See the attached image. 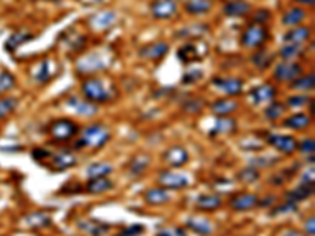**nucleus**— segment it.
<instances>
[{"instance_id": "nucleus-1", "label": "nucleus", "mask_w": 315, "mask_h": 236, "mask_svg": "<svg viewBox=\"0 0 315 236\" xmlns=\"http://www.w3.org/2000/svg\"><path fill=\"white\" fill-rule=\"evenodd\" d=\"M82 96L93 104H106L111 102L117 96V89L111 81L101 77H87L80 84Z\"/></svg>"}, {"instance_id": "nucleus-2", "label": "nucleus", "mask_w": 315, "mask_h": 236, "mask_svg": "<svg viewBox=\"0 0 315 236\" xmlns=\"http://www.w3.org/2000/svg\"><path fill=\"white\" fill-rule=\"evenodd\" d=\"M268 40H269V32L265 25L251 22L248 27L241 32L240 45L246 49H260V47H265Z\"/></svg>"}, {"instance_id": "nucleus-3", "label": "nucleus", "mask_w": 315, "mask_h": 236, "mask_svg": "<svg viewBox=\"0 0 315 236\" xmlns=\"http://www.w3.org/2000/svg\"><path fill=\"white\" fill-rule=\"evenodd\" d=\"M80 141L84 142V146L93 148V150H100V148H103L111 141V131H109V128L101 123L88 125L82 129Z\"/></svg>"}, {"instance_id": "nucleus-4", "label": "nucleus", "mask_w": 315, "mask_h": 236, "mask_svg": "<svg viewBox=\"0 0 315 236\" xmlns=\"http://www.w3.org/2000/svg\"><path fill=\"white\" fill-rule=\"evenodd\" d=\"M109 57L106 54H101V52H92L85 57H82L77 62V71L82 74H93V73H100L104 71V69L109 66Z\"/></svg>"}, {"instance_id": "nucleus-5", "label": "nucleus", "mask_w": 315, "mask_h": 236, "mask_svg": "<svg viewBox=\"0 0 315 236\" xmlns=\"http://www.w3.org/2000/svg\"><path fill=\"white\" fill-rule=\"evenodd\" d=\"M304 74L303 65L298 62H279L274 65L273 69V79L279 84H290L296 77Z\"/></svg>"}, {"instance_id": "nucleus-6", "label": "nucleus", "mask_w": 315, "mask_h": 236, "mask_svg": "<svg viewBox=\"0 0 315 236\" xmlns=\"http://www.w3.org/2000/svg\"><path fill=\"white\" fill-rule=\"evenodd\" d=\"M49 133H51L54 141H57V142H66V141H71V139L77 136L79 126L74 123L73 120H69V118H60V120H56L51 125Z\"/></svg>"}, {"instance_id": "nucleus-7", "label": "nucleus", "mask_w": 315, "mask_h": 236, "mask_svg": "<svg viewBox=\"0 0 315 236\" xmlns=\"http://www.w3.org/2000/svg\"><path fill=\"white\" fill-rule=\"evenodd\" d=\"M211 85L218 92L226 94L227 98L240 96L243 93V87H245L240 77H213Z\"/></svg>"}, {"instance_id": "nucleus-8", "label": "nucleus", "mask_w": 315, "mask_h": 236, "mask_svg": "<svg viewBox=\"0 0 315 236\" xmlns=\"http://www.w3.org/2000/svg\"><path fill=\"white\" fill-rule=\"evenodd\" d=\"M137 54L142 60H147V62H161L169 54V45L164 41H153L148 45H143L137 50Z\"/></svg>"}, {"instance_id": "nucleus-9", "label": "nucleus", "mask_w": 315, "mask_h": 236, "mask_svg": "<svg viewBox=\"0 0 315 236\" xmlns=\"http://www.w3.org/2000/svg\"><path fill=\"white\" fill-rule=\"evenodd\" d=\"M151 16L158 21H167L178 13L177 0H153L150 5Z\"/></svg>"}, {"instance_id": "nucleus-10", "label": "nucleus", "mask_w": 315, "mask_h": 236, "mask_svg": "<svg viewBox=\"0 0 315 236\" xmlns=\"http://www.w3.org/2000/svg\"><path fill=\"white\" fill-rule=\"evenodd\" d=\"M276 93H277L276 87L271 82H265V84L254 87V89H251L248 93V98L254 106H260V104L274 101Z\"/></svg>"}, {"instance_id": "nucleus-11", "label": "nucleus", "mask_w": 315, "mask_h": 236, "mask_svg": "<svg viewBox=\"0 0 315 236\" xmlns=\"http://www.w3.org/2000/svg\"><path fill=\"white\" fill-rule=\"evenodd\" d=\"M66 107L71 109L77 115L82 117H93L95 113H98V106L93 102L87 101L84 96H77V94H71L65 101Z\"/></svg>"}, {"instance_id": "nucleus-12", "label": "nucleus", "mask_w": 315, "mask_h": 236, "mask_svg": "<svg viewBox=\"0 0 315 236\" xmlns=\"http://www.w3.org/2000/svg\"><path fill=\"white\" fill-rule=\"evenodd\" d=\"M268 143L279 153L282 154H293L296 151V146H298V142L293 136H284V134H269L266 137Z\"/></svg>"}, {"instance_id": "nucleus-13", "label": "nucleus", "mask_w": 315, "mask_h": 236, "mask_svg": "<svg viewBox=\"0 0 315 236\" xmlns=\"http://www.w3.org/2000/svg\"><path fill=\"white\" fill-rule=\"evenodd\" d=\"M158 183L161 185V188H166L169 190L170 189H183L189 185V178L183 173L164 170L158 175Z\"/></svg>"}, {"instance_id": "nucleus-14", "label": "nucleus", "mask_w": 315, "mask_h": 236, "mask_svg": "<svg viewBox=\"0 0 315 236\" xmlns=\"http://www.w3.org/2000/svg\"><path fill=\"white\" fill-rule=\"evenodd\" d=\"M117 21H119V14H117V11L103 10V11L95 13L92 17H90V27L103 32L106 29H111Z\"/></svg>"}, {"instance_id": "nucleus-15", "label": "nucleus", "mask_w": 315, "mask_h": 236, "mask_svg": "<svg viewBox=\"0 0 315 236\" xmlns=\"http://www.w3.org/2000/svg\"><path fill=\"white\" fill-rule=\"evenodd\" d=\"M163 159L167 165H170V167H183V165L188 164V161H189V154L183 146L174 145L164 151Z\"/></svg>"}, {"instance_id": "nucleus-16", "label": "nucleus", "mask_w": 315, "mask_h": 236, "mask_svg": "<svg viewBox=\"0 0 315 236\" xmlns=\"http://www.w3.org/2000/svg\"><path fill=\"white\" fill-rule=\"evenodd\" d=\"M210 32V25L205 24V22H194V24H189L186 27H182L177 33L175 37L178 38H185V40H200L202 37H205L206 33Z\"/></svg>"}, {"instance_id": "nucleus-17", "label": "nucleus", "mask_w": 315, "mask_h": 236, "mask_svg": "<svg viewBox=\"0 0 315 236\" xmlns=\"http://www.w3.org/2000/svg\"><path fill=\"white\" fill-rule=\"evenodd\" d=\"M252 11V5L248 0H227L222 6V13L227 17H245Z\"/></svg>"}, {"instance_id": "nucleus-18", "label": "nucleus", "mask_w": 315, "mask_h": 236, "mask_svg": "<svg viewBox=\"0 0 315 236\" xmlns=\"http://www.w3.org/2000/svg\"><path fill=\"white\" fill-rule=\"evenodd\" d=\"M312 38V29L306 25H296L290 27L285 35H282V43H292V45H304L306 41Z\"/></svg>"}, {"instance_id": "nucleus-19", "label": "nucleus", "mask_w": 315, "mask_h": 236, "mask_svg": "<svg viewBox=\"0 0 315 236\" xmlns=\"http://www.w3.org/2000/svg\"><path fill=\"white\" fill-rule=\"evenodd\" d=\"M238 101L233 98H219L211 102L210 110L216 117H230V113L238 110Z\"/></svg>"}, {"instance_id": "nucleus-20", "label": "nucleus", "mask_w": 315, "mask_h": 236, "mask_svg": "<svg viewBox=\"0 0 315 236\" xmlns=\"http://www.w3.org/2000/svg\"><path fill=\"white\" fill-rule=\"evenodd\" d=\"M177 57L182 63L185 65H191V63H195V62H200L202 60V55L199 49H197V45L194 41H189V43H185L183 46H180L178 50H177Z\"/></svg>"}, {"instance_id": "nucleus-21", "label": "nucleus", "mask_w": 315, "mask_h": 236, "mask_svg": "<svg viewBox=\"0 0 315 236\" xmlns=\"http://www.w3.org/2000/svg\"><path fill=\"white\" fill-rule=\"evenodd\" d=\"M258 205V197L255 194H238L230 200V208L235 209V211H249V209H254Z\"/></svg>"}, {"instance_id": "nucleus-22", "label": "nucleus", "mask_w": 315, "mask_h": 236, "mask_svg": "<svg viewBox=\"0 0 315 236\" xmlns=\"http://www.w3.org/2000/svg\"><path fill=\"white\" fill-rule=\"evenodd\" d=\"M237 131V120L232 117H218L214 120V125L210 131V136H226Z\"/></svg>"}, {"instance_id": "nucleus-23", "label": "nucleus", "mask_w": 315, "mask_h": 236, "mask_svg": "<svg viewBox=\"0 0 315 236\" xmlns=\"http://www.w3.org/2000/svg\"><path fill=\"white\" fill-rule=\"evenodd\" d=\"M274 57L276 55L269 49L260 47L257 52H254V54L251 55V62L257 69H260V71H265V69L271 68V65L274 63Z\"/></svg>"}, {"instance_id": "nucleus-24", "label": "nucleus", "mask_w": 315, "mask_h": 236, "mask_svg": "<svg viewBox=\"0 0 315 236\" xmlns=\"http://www.w3.org/2000/svg\"><path fill=\"white\" fill-rule=\"evenodd\" d=\"M308 17V11L304 10V8L301 6H290L289 10H287L284 14H282V25H285V27H296V25H301V22Z\"/></svg>"}, {"instance_id": "nucleus-25", "label": "nucleus", "mask_w": 315, "mask_h": 236, "mask_svg": "<svg viewBox=\"0 0 315 236\" xmlns=\"http://www.w3.org/2000/svg\"><path fill=\"white\" fill-rule=\"evenodd\" d=\"M183 8L191 16H202L211 11L213 0H186L183 3Z\"/></svg>"}, {"instance_id": "nucleus-26", "label": "nucleus", "mask_w": 315, "mask_h": 236, "mask_svg": "<svg viewBox=\"0 0 315 236\" xmlns=\"http://www.w3.org/2000/svg\"><path fill=\"white\" fill-rule=\"evenodd\" d=\"M143 198L150 205H164L170 202V190L166 188H151L143 192Z\"/></svg>"}, {"instance_id": "nucleus-27", "label": "nucleus", "mask_w": 315, "mask_h": 236, "mask_svg": "<svg viewBox=\"0 0 315 236\" xmlns=\"http://www.w3.org/2000/svg\"><path fill=\"white\" fill-rule=\"evenodd\" d=\"M114 189V181H111L107 177H100V178H90L85 190L88 194H93V195H100L103 192L107 190H112Z\"/></svg>"}, {"instance_id": "nucleus-28", "label": "nucleus", "mask_w": 315, "mask_h": 236, "mask_svg": "<svg viewBox=\"0 0 315 236\" xmlns=\"http://www.w3.org/2000/svg\"><path fill=\"white\" fill-rule=\"evenodd\" d=\"M303 54H304V45H292V43H284L277 52V55L282 62H295Z\"/></svg>"}, {"instance_id": "nucleus-29", "label": "nucleus", "mask_w": 315, "mask_h": 236, "mask_svg": "<svg viewBox=\"0 0 315 236\" xmlns=\"http://www.w3.org/2000/svg\"><path fill=\"white\" fill-rule=\"evenodd\" d=\"M289 87H290V90L301 92V93L314 92V89H315V76H314V73L301 74L300 77H296L295 81H292L289 84Z\"/></svg>"}, {"instance_id": "nucleus-30", "label": "nucleus", "mask_w": 315, "mask_h": 236, "mask_svg": "<svg viewBox=\"0 0 315 236\" xmlns=\"http://www.w3.org/2000/svg\"><path fill=\"white\" fill-rule=\"evenodd\" d=\"M311 123H312V117L300 112V113H293L289 118H285L282 121V126L289 129H295V131H301V129L309 128Z\"/></svg>"}, {"instance_id": "nucleus-31", "label": "nucleus", "mask_w": 315, "mask_h": 236, "mask_svg": "<svg viewBox=\"0 0 315 236\" xmlns=\"http://www.w3.org/2000/svg\"><path fill=\"white\" fill-rule=\"evenodd\" d=\"M35 38V35L30 33V32H27V30H17L14 33H11V37L6 40L5 43V49L8 52H14L19 46L25 45L27 41H30Z\"/></svg>"}, {"instance_id": "nucleus-32", "label": "nucleus", "mask_w": 315, "mask_h": 236, "mask_svg": "<svg viewBox=\"0 0 315 236\" xmlns=\"http://www.w3.org/2000/svg\"><path fill=\"white\" fill-rule=\"evenodd\" d=\"M195 206L200 211H216V209L222 206V198L218 194H202L197 198Z\"/></svg>"}, {"instance_id": "nucleus-33", "label": "nucleus", "mask_w": 315, "mask_h": 236, "mask_svg": "<svg viewBox=\"0 0 315 236\" xmlns=\"http://www.w3.org/2000/svg\"><path fill=\"white\" fill-rule=\"evenodd\" d=\"M77 227H79V229H82L85 233H88L90 236H104L111 229L107 224L100 222V221H93V219L92 221L77 222Z\"/></svg>"}, {"instance_id": "nucleus-34", "label": "nucleus", "mask_w": 315, "mask_h": 236, "mask_svg": "<svg viewBox=\"0 0 315 236\" xmlns=\"http://www.w3.org/2000/svg\"><path fill=\"white\" fill-rule=\"evenodd\" d=\"M186 225H188V229H191L194 233L202 235V236H208L214 230L213 224L208 219H203V217H192V219H188Z\"/></svg>"}, {"instance_id": "nucleus-35", "label": "nucleus", "mask_w": 315, "mask_h": 236, "mask_svg": "<svg viewBox=\"0 0 315 236\" xmlns=\"http://www.w3.org/2000/svg\"><path fill=\"white\" fill-rule=\"evenodd\" d=\"M76 164H77V157L73 153H66V151L56 154L52 159V165L56 167V170H66L69 167H74Z\"/></svg>"}, {"instance_id": "nucleus-36", "label": "nucleus", "mask_w": 315, "mask_h": 236, "mask_svg": "<svg viewBox=\"0 0 315 236\" xmlns=\"http://www.w3.org/2000/svg\"><path fill=\"white\" fill-rule=\"evenodd\" d=\"M312 194H314V186L300 185L298 188H295L293 190L287 192V202H292V203L298 205L300 202H303V200L309 198Z\"/></svg>"}, {"instance_id": "nucleus-37", "label": "nucleus", "mask_w": 315, "mask_h": 236, "mask_svg": "<svg viewBox=\"0 0 315 236\" xmlns=\"http://www.w3.org/2000/svg\"><path fill=\"white\" fill-rule=\"evenodd\" d=\"M112 165L109 162H95V164H90L85 175L88 178H100V177H107L109 173H112Z\"/></svg>"}, {"instance_id": "nucleus-38", "label": "nucleus", "mask_w": 315, "mask_h": 236, "mask_svg": "<svg viewBox=\"0 0 315 236\" xmlns=\"http://www.w3.org/2000/svg\"><path fill=\"white\" fill-rule=\"evenodd\" d=\"M287 107H285V104L284 102H279V101H271V102H268V106L265 107L263 110V115L266 120L269 121H276L279 118H282V115L285 113Z\"/></svg>"}, {"instance_id": "nucleus-39", "label": "nucleus", "mask_w": 315, "mask_h": 236, "mask_svg": "<svg viewBox=\"0 0 315 236\" xmlns=\"http://www.w3.org/2000/svg\"><path fill=\"white\" fill-rule=\"evenodd\" d=\"M150 162H151V157L147 154H139L136 157H132L131 164H129V172L134 175V177H139V175H142L148 169Z\"/></svg>"}, {"instance_id": "nucleus-40", "label": "nucleus", "mask_w": 315, "mask_h": 236, "mask_svg": "<svg viewBox=\"0 0 315 236\" xmlns=\"http://www.w3.org/2000/svg\"><path fill=\"white\" fill-rule=\"evenodd\" d=\"M19 106V101L14 96H5V98H0V120L5 117H10L11 113Z\"/></svg>"}, {"instance_id": "nucleus-41", "label": "nucleus", "mask_w": 315, "mask_h": 236, "mask_svg": "<svg viewBox=\"0 0 315 236\" xmlns=\"http://www.w3.org/2000/svg\"><path fill=\"white\" fill-rule=\"evenodd\" d=\"M314 98L306 93H295L292 96H289V99H287L285 106L290 107V109H300V107H306L309 106V102L312 101Z\"/></svg>"}, {"instance_id": "nucleus-42", "label": "nucleus", "mask_w": 315, "mask_h": 236, "mask_svg": "<svg viewBox=\"0 0 315 236\" xmlns=\"http://www.w3.org/2000/svg\"><path fill=\"white\" fill-rule=\"evenodd\" d=\"M14 87H16V77L10 71L0 73V94L11 92Z\"/></svg>"}, {"instance_id": "nucleus-43", "label": "nucleus", "mask_w": 315, "mask_h": 236, "mask_svg": "<svg viewBox=\"0 0 315 236\" xmlns=\"http://www.w3.org/2000/svg\"><path fill=\"white\" fill-rule=\"evenodd\" d=\"M237 178H238V181H241V183H246V185H252V183H255L257 180H260V173H258L257 169H254V167L251 165V167H246V169L240 170L238 175H237Z\"/></svg>"}, {"instance_id": "nucleus-44", "label": "nucleus", "mask_w": 315, "mask_h": 236, "mask_svg": "<svg viewBox=\"0 0 315 236\" xmlns=\"http://www.w3.org/2000/svg\"><path fill=\"white\" fill-rule=\"evenodd\" d=\"M277 162H279V157H273V156H258V157H254V159H251V165L254 169H268V167H273Z\"/></svg>"}, {"instance_id": "nucleus-45", "label": "nucleus", "mask_w": 315, "mask_h": 236, "mask_svg": "<svg viewBox=\"0 0 315 236\" xmlns=\"http://www.w3.org/2000/svg\"><path fill=\"white\" fill-rule=\"evenodd\" d=\"M35 79H37V82L40 84H44L48 82L51 79V68H49V58H44L43 62L40 63L38 69L35 71Z\"/></svg>"}, {"instance_id": "nucleus-46", "label": "nucleus", "mask_w": 315, "mask_h": 236, "mask_svg": "<svg viewBox=\"0 0 315 236\" xmlns=\"http://www.w3.org/2000/svg\"><path fill=\"white\" fill-rule=\"evenodd\" d=\"M27 224L32 227H48L51 225V217L44 213H33L27 217Z\"/></svg>"}, {"instance_id": "nucleus-47", "label": "nucleus", "mask_w": 315, "mask_h": 236, "mask_svg": "<svg viewBox=\"0 0 315 236\" xmlns=\"http://www.w3.org/2000/svg\"><path fill=\"white\" fill-rule=\"evenodd\" d=\"M203 109V101L199 98H191L183 102V110L186 113H191V115H197V113H200Z\"/></svg>"}, {"instance_id": "nucleus-48", "label": "nucleus", "mask_w": 315, "mask_h": 236, "mask_svg": "<svg viewBox=\"0 0 315 236\" xmlns=\"http://www.w3.org/2000/svg\"><path fill=\"white\" fill-rule=\"evenodd\" d=\"M273 19V13L266 10V8H258V10L252 16V24H258V25H266L269 21Z\"/></svg>"}, {"instance_id": "nucleus-49", "label": "nucleus", "mask_w": 315, "mask_h": 236, "mask_svg": "<svg viewBox=\"0 0 315 236\" xmlns=\"http://www.w3.org/2000/svg\"><path fill=\"white\" fill-rule=\"evenodd\" d=\"M71 33V37H69V40L66 41L68 43V46H69V49L71 50H80L84 46H85V41H87V38L84 37V35H79V33H76V32H69Z\"/></svg>"}, {"instance_id": "nucleus-50", "label": "nucleus", "mask_w": 315, "mask_h": 236, "mask_svg": "<svg viewBox=\"0 0 315 236\" xmlns=\"http://www.w3.org/2000/svg\"><path fill=\"white\" fill-rule=\"evenodd\" d=\"M203 76V71L199 68H192V69H189V71H186L182 77V84L185 85H191V84H195L199 79Z\"/></svg>"}, {"instance_id": "nucleus-51", "label": "nucleus", "mask_w": 315, "mask_h": 236, "mask_svg": "<svg viewBox=\"0 0 315 236\" xmlns=\"http://www.w3.org/2000/svg\"><path fill=\"white\" fill-rule=\"evenodd\" d=\"M155 236H188L183 227H164L159 229Z\"/></svg>"}, {"instance_id": "nucleus-52", "label": "nucleus", "mask_w": 315, "mask_h": 236, "mask_svg": "<svg viewBox=\"0 0 315 236\" xmlns=\"http://www.w3.org/2000/svg\"><path fill=\"white\" fill-rule=\"evenodd\" d=\"M143 232H145V227L142 224H132L129 227H126L125 230H122L119 236H142Z\"/></svg>"}, {"instance_id": "nucleus-53", "label": "nucleus", "mask_w": 315, "mask_h": 236, "mask_svg": "<svg viewBox=\"0 0 315 236\" xmlns=\"http://www.w3.org/2000/svg\"><path fill=\"white\" fill-rule=\"evenodd\" d=\"M296 209H298V205L296 203H292V202H287L285 205H279L276 206L271 213H269V216H276V214H289V213H295Z\"/></svg>"}, {"instance_id": "nucleus-54", "label": "nucleus", "mask_w": 315, "mask_h": 236, "mask_svg": "<svg viewBox=\"0 0 315 236\" xmlns=\"http://www.w3.org/2000/svg\"><path fill=\"white\" fill-rule=\"evenodd\" d=\"M296 150H300L304 154L314 156V151H315V142H314V139H304V141L298 142V146H296Z\"/></svg>"}, {"instance_id": "nucleus-55", "label": "nucleus", "mask_w": 315, "mask_h": 236, "mask_svg": "<svg viewBox=\"0 0 315 236\" xmlns=\"http://www.w3.org/2000/svg\"><path fill=\"white\" fill-rule=\"evenodd\" d=\"M314 181H315V177H314V167L308 169L304 172V175L301 177V185L304 186H314Z\"/></svg>"}, {"instance_id": "nucleus-56", "label": "nucleus", "mask_w": 315, "mask_h": 236, "mask_svg": "<svg viewBox=\"0 0 315 236\" xmlns=\"http://www.w3.org/2000/svg\"><path fill=\"white\" fill-rule=\"evenodd\" d=\"M304 235L314 236L315 235V217L311 216L308 221L304 222Z\"/></svg>"}, {"instance_id": "nucleus-57", "label": "nucleus", "mask_w": 315, "mask_h": 236, "mask_svg": "<svg viewBox=\"0 0 315 236\" xmlns=\"http://www.w3.org/2000/svg\"><path fill=\"white\" fill-rule=\"evenodd\" d=\"M51 156V153L48 150H44V148H35V150L32 151V157L37 161H43V159H48V157Z\"/></svg>"}, {"instance_id": "nucleus-58", "label": "nucleus", "mask_w": 315, "mask_h": 236, "mask_svg": "<svg viewBox=\"0 0 315 236\" xmlns=\"http://www.w3.org/2000/svg\"><path fill=\"white\" fill-rule=\"evenodd\" d=\"M274 202H276V197H274V195H266L263 200H260V198H258V205H257V206L266 208V206H271Z\"/></svg>"}, {"instance_id": "nucleus-59", "label": "nucleus", "mask_w": 315, "mask_h": 236, "mask_svg": "<svg viewBox=\"0 0 315 236\" xmlns=\"http://www.w3.org/2000/svg\"><path fill=\"white\" fill-rule=\"evenodd\" d=\"M293 3H296L298 6H314V3H315V0H292Z\"/></svg>"}, {"instance_id": "nucleus-60", "label": "nucleus", "mask_w": 315, "mask_h": 236, "mask_svg": "<svg viewBox=\"0 0 315 236\" xmlns=\"http://www.w3.org/2000/svg\"><path fill=\"white\" fill-rule=\"evenodd\" d=\"M80 3L85 5V6H92V5H98V3H103L106 0H79Z\"/></svg>"}, {"instance_id": "nucleus-61", "label": "nucleus", "mask_w": 315, "mask_h": 236, "mask_svg": "<svg viewBox=\"0 0 315 236\" xmlns=\"http://www.w3.org/2000/svg\"><path fill=\"white\" fill-rule=\"evenodd\" d=\"M281 236H306L304 233L298 232V230H287L285 233H282Z\"/></svg>"}, {"instance_id": "nucleus-62", "label": "nucleus", "mask_w": 315, "mask_h": 236, "mask_svg": "<svg viewBox=\"0 0 315 236\" xmlns=\"http://www.w3.org/2000/svg\"><path fill=\"white\" fill-rule=\"evenodd\" d=\"M46 2H59V0H46Z\"/></svg>"}]
</instances>
